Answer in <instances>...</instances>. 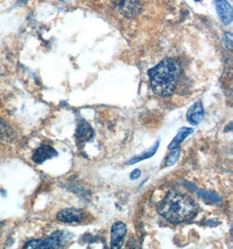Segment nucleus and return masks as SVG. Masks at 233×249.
Masks as SVG:
<instances>
[{"label":"nucleus","instance_id":"f257e3e1","mask_svg":"<svg viewBox=\"0 0 233 249\" xmlns=\"http://www.w3.org/2000/svg\"><path fill=\"white\" fill-rule=\"evenodd\" d=\"M157 211L168 222L179 224L193 219L199 209L190 197L170 190L157 206Z\"/></svg>","mask_w":233,"mask_h":249},{"label":"nucleus","instance_id":"6e6552de","mask_svg":"<svg viewBox=\"0 0 233 249\" xmlns=\"http://www.w3.org/2000/svg\"><path fill=\"white\" fill-rule=\"evenodd\" d=\"M204 117V110L201 101H198L186 113V119L191 125H199Z\"/></svg>","mask_w":233,"mask_h":249},{"label":"nucleus","instance_id":"a211bd4d","mask_svg":"<svg viewBox=\"0 0 233 249\" xmlns=\"http://www.w3.org/2000/svg\"><path fill=\"white\" fill-rule=\"evenodd\" d=\"M195 1H199V0H195Z\"/></svg>","mask_w":233,"mask_h":249},{"label":"nucleus","instance_id":"39448f33","mask_svg":"<svg viewBox=\"0 0 233 249\" xmlns=\"http://www.w3.org/2000/svg\"><path fill=\"white\" fill-rule=\"evenodd\" d=\"M84 218V213L82 209L67 208L60 211L57 213V219L64 223H80Z\"/></svg>","mask_w":233,"mask_h":249},{"label":"nucleus","instance_id":"ddd939ff","mask_svg":"<svg viewBox=\"0 0 233 249\" xmlns=\"http://www.w3.org/2000/svg\"><path fill=\"white\" fill-rule=\"evenodd\" d=\"M197 194L199 195V198H202L203 200L208 203H212V204H216L220 201V198L218 196H216V194H212L211 192L204 191V190H198Z\"/></svg>","mask_w":233,"mask_h":249},{"label":"nucleus","instance_id":"9d476101","mask_svg":"<svg viewBox=\"0 0 233 249\" xmlns=\"http://www.w3.org/2000/svg\"><path fill=\"white\" fill-rule=\"evenodd\" d=\"M75 137L78 142H87L94 137V129L86 121L82 119L79 122Z\"/></svg>","mask_w":233,"mask_h":249},{"label":"nucleus","instance_id":"7ed1b4c3","mask_svg":"<svg viewBox=\"0 0 233 249\" xmlns=\"http://www.w3.org/2000/svg\"><path fill=\"white\" fill-rule=\"evenodd\" d=\"M67 241L65 232L56 231L52 232L46 240H33L26 242L24 249H61Z\"/></svg>","mask_w":233,"mask_h":249},{"label":"nucleus","instance_id":"dca6fc26","mask_svg":"<svg viewBox=\"0 0 233 249\" xmlns=\"http://www.w3.org/2000/svg\"><path fill=\"white\" fill-rule=\"evenodd\" d=\"M141 174H142L141 171L139 169H135V170H134L133 172L130 173V179L131 180H135V179H137L138 178H140Z\"/></svg>","mask_w":233,"mask_h":249},{"label":"nucleus","instance_id":"423d86ee","mask_svg":"<svg viewBox=\"0 0 233 249\" xmlns=\"http://www.w3.org/2000/svg\"><path fill=\"white\" fill-rule=\"evenodd\" d=\"M116 8L126 17H133L138 14L141 9L138 0H116Z\"/></svg>","mask_w":233,"mask_h":249},{"label":"nucleus","instance_id":"0eeeda50","mask_svg":"<svg viewBox=\"0 0 233 249\" xmlns=\"http://www.w3.org/2000/svg\"><path fill=\"white\" fill-rule=\"evenodd\" d=\"M216 13L224 25H229L233 20V9L227 0H214Z\"/></svg>","mask_w":233,"mask_h":249},{"label":"nucleus","instance_id":"f8f14e48","mask_svg":"<svg viewBox=\"0 0 233 249\" xmlns=\"http://www.w3.org/2000/svg\"><path fill=\"white\" fill-rule=\"evenodd\" d=\"M159 144V141H156L150 149L145 150L144 152L141 153L139 156H136V157H134L133 159H130V161L127 163V164H130H130H134V163H138L140 161H143V160H145V159L151 158V157H153L155 154V152L157 151V150H158Z\"/></svg>","mask_w":233,"mask_h":249},{"label":"nucleus","instance_id":"f03ea898","mask_svg":"<svg viewBox=\"0 0 233 249\" xmlns=\"http://www.w3.org/2000/svg\"><path fill=\"white\" fill-rule=\"evenodd\" d=\"M181 73V66L177 60L164 59L150 69L148 75L152 90L156 95L168 97L172 95Z\"/></svg>","mask_w":233,"mask_h":249},{"label":"nucleus","instance_id":"2eb2a0df","mask_svg":"<svg viewBox=\"0 0 233 249\" xmlns=\"http://www.w3.org/2000/svg\"><path fill=\"white\" fill-rule=\"evenodd\" d=\"M224 39H225L226 47L229 49H232L233 48V35H232V34H230V33L225 34Z\"/></svg>","mask_w":233,"mask_h":249},{"label":"nucleus","instance_id":"1a4fd4ad","mask_svg":"<svg viewBox=\"0 0 233 249\" xmlns=\"http://www.w3.org/2000/svg\"><path fill=\"white\" fill-rule=\"evenodd\" d=\"M57 156H58V152L52 147L49 145H42L35 150L34 153L33 155V161L35 163L40 164L48 159H52Z\"/></svg>","mask_w":233,"mask_h":249},{"label":"nucleus","instance_id":"20e7f679","mask_svg":"<svg viewBox=\"0 0 233 249\" xmlns=\"http://www.w3.org/2000/svg\"><path fill=\"white\" fill-rule=\"evenodd\" d=\"M126 234H127V227L125 224L121 221H118L114 224L111 228V239H110L111 249H121Z\"/></svg>","mask_w":233,"mask_h":249},{"label":"nucleus","instance_id":"f3484780","mask_svg":"<svg viewBox=\"0 0 233 249\" xmlns=\"http://www.w3.org/2000/svg\"><path fill=\"white\" fill-rule=\"evenodd\" d=\"M60 1H62V2H68L70 0H60Z\"/></svg>","mask_w":233,"mask_h":249},{"label":"nucleus","instance_id":"4468645a","mask_svg":"<svg viewBox=\"0 0 233 249\" xmlns=\"http://www.w3.org/2000/svg\"><path fill=\"white\" fill-rule=\"evenodd\" d=\"M179 154H180V150L178 148L172 149V151L168 153L167 158L165 159V167H169V166H172L173 164H175L178 159Z\"/></svg>","mask_w":233,"mask_h":249},{"label":"nucleus","instance_id":"9b49d317","mask_svg":"<svg viewBox=\"0 0 233 249\" xmlns=\"http://www.w3.org/2000/svg\"><path fill=\"white\" fill-rule=\"evenodd\" d=\"M193 131H194V129H191V128H188V127H183V128H181V129L178 130L177 136L173 138L172 142L169 143V145L168 147V149L172 150V149H175V148H178L182 142L184 141V139L187 137H189L190 135L193 133Z\"/></svg>","mask_w":233,"mask_h":249}]
</instances>
